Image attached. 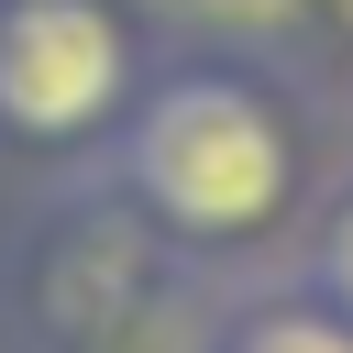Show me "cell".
<instances>
[{"instance_id":"6da1fadb","label":"cell","mask_w":353,"mask_h":353,"mask_svg":"<svg viewBox=\"0 0 353 353\" xmlns=\"http://www.w3.org/2000/svg\"><path fill=\"white\" fill-rule=\"evenodd\" d=\"M132 199L165 221V232H199V243H243L287 210L298 188V154H287V121L243 88V77H165L143 110H132V154H121Z\"/></svg>"},{"instance_id":"7a4b0ae2","label":"cell","mask_w":353,"mask_h":353,"mask_svg":"<svg viewBox=\"0 0 353 353\" xmlns=\"http://www.w3.org/2000/svg\"><path fill=\"white\" fill-rule=\"evenodd\" d=\"M132 99V33L110 0H0V132L88 143Z\"/></svg>"},{"instance_id":"3957f363","label":"cell","mask_w":353,"mask_h":353,"mask_svg":"<svg viewBox=\"0 0 353 353\" xmlns=\"http://www.w3.org/2000/svg\"><path fill=\"white\" fill-rule=\"evenodd\" d=\"M232 353H353V320H320V309H265Z\"/></svg>"},{"instance_id":"277c9868","label":"cell","mask_w":353,"mask_h":353,"mask_svg":"<svg viewBox=\"0 0 353 353\" xmlns=\"http://www.w3.org/2000/svg\"><path fill=\"white\" fill-rule=\"evenodd\" d=\"M320 265H331V298H342V309H353V210H342V221H331V254H320Z\"/></svg>"},{"instance_id":"5b68a950","label":"cell","mask_w":353,"mask_h":353,"mask_svg":"<svg viewBox=\"0 0 353 353\" xmlns=\"http://www.w3.org/2000/svg\"><path fill=\"white\" fill-rule=\"evenodd\" d=\"M331 11H342V22H353V0H331Z\"/></svg>"}]
</instances>
